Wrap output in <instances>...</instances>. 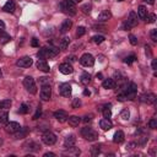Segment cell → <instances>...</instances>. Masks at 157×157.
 <instances>
[{
	"mask_svg": "<svg viewBox=\"0 0 157 157\" xmlns=\"http://www.w3.org/2000/svg\"><path fill=\"white\" fill-rule=\"evenodd\" d=\"M124 132L121 131V130H118L115 134H114V137H113V141L115 142V144H121L123 141H124Z\"/></svg>",
	"mask_w": 157,
	"mask_h": 157,
	"instance_id": "24",
	"label": "cell"
},
{
	"mask_svg": "<svg viewBox=\"0 0 157 157\" xmlns=\"http://www.w3.org/2000/svg\"><path fill=\"white\" fill-rule=\"evenodd\" d=\"M99 126H101L103 130H110L112 126H113V124H112V121H110L109 119L104 118V119H102V120L99 121Z\"/></svg>",
	"mask_w": 157,
	"mask_h": 157,
	"instance_id": "21",
	"label": "cell"
},
{
	"mask_svg": "<svg viewBox=\"0 0 157 157\" xmlns=\"http://www.w3.org/2000/svg\"><path fill=\"white\" fill-rule=\"evenodd\" d=\"M0 36H1V38H2V43H6V42L11 40V37H10V36H7V34H5V33H1Z\"/></svg>",
	"mask_w": 157,
	"mask_h": 157,
	"instance_id": "44",
	"label": "cell"
},
{
	"mask_svg": "<svg viewBox=\"0 0 157 157\" xmlns=\"http://www.w3.org/2000/svg\"><path fill=\"white\" fill-rule=\"evenodd\" d=\"M69 43H70V38H69V37H64V38L60 40V43H59V47H60L61 49H65V48H67Z\"/></svg>",
	"mask_w": 157,
	"mask_h": 157,
	"instance_id": "31",
	"label": "cell"
},
{
	"mask_svg": "<svg viewBox=\"0 0 157 157\" xmlns=\"http://www.w3.org/2000/svg\"><path fill=\"white\" fill-rule=\"evenodd\" d=\"M59 71H60L61 74H64V75H69V74H72L74 69H72L71 64H69V63H63V64L59 65Z\"/></svg>",
	"mask_w": 157,
	"mask_h": 157,
	"instance_id": "13",
	"label": "cell"
},
{
	"mask_svg": "<svg viewBox=\"0 0 157 157\" xmlns=\"http://www.w3.org/2000/svg\"><path fill=\"white\" fill-rule=\"evenodd\" d=\"M26 146H29V147H25V148L31 150V151H39V150H40V145H38V144H36V142H33V141L27 142Z\"/></svg>",
	"mask_w": 157,
	"mask_h": 157,
	"instance_id": "27",
	"label": "cell"
},
{
	"mask_svg": "<svg viewBox=\"0 0 157 157\" xmlns=\"http://www.w3.org/2000/svg\"><path fill=\"white\" fill-rule=\"evenodd\" d=\"M151 65H152V69H153V70H156V69H157V60H156V59H153Z\"/></svg>",
	"mask_w": 157,
	"mask_h": 157,
	"instance_id": "51",
	"label": "cell"
},
{
	"mask_svg": "<svg viewBox=\"0 0 157 157\" xmlns=\"http://www.w3.org/2000/svg\"><path fill=\"white\" fill-rule=\"evenodd\" d=\"M147 4H150V5H153L155 4V0H145Z\"/></svg>",
	"mask_w": 157,
	"mask_h": 157,
	"instance_id": "57",
	"label": "cell"
},
{
	"mask_svg": "<svg viewBox=\"0 0 157 157\" xmlns=\"http://www.w3.org/2000/svg\"><path fill=\"white\" fill-rule=\"evenodd\" d=\"M118 99H119V101H121V102L126 99V97H125V94H124V92H123V93H120V94H118Z\"/></svg>",
	"mask_w": 157,
	"mask_h": 157,
	"instance_id": "50",
	"label": "cell"
},
{
	"mask_svg": "<svg viewBox=\"0 0 157 157\" xmlns=\"http://www.w3.org/2000/svg\"><path fill=\"white\" fill-rule=\"evenodd\" d=\"M80 78H81V83H83V85H88L91 82V75L87 72H83Z\"/></svg>",
	"mask_w": 157,
	"mask_h": 157,
	"instance_id": "28",
	"label": "cell"
},
{
	"mask_svg": "<svg viewBox=\"0 0 157 157\" xmlns=\"http://www.w3.org/2000/svg\"><path fill=\"white\" fill-rule=\"evenodd\" d=\"M81 135H82L86 140H88V141H94V140L98 139V132H97L94 129L88 128V126H85V128L81 129Z\"/></svg>",
	"mask_w": 157,
	"mask_h": 157,
	"instance_id": "2",
	"label": "cell"
},
{
	"mask_svg": "<svg viewBox=\"0 0 157 157\" xmlns=\"http://www.w3.org/2000/svg\"><path fill=\"white\" fill-rule=\"evenodd\" d=\"M67 59H70V61H71V63L76 60V58H75V56H70V58H67Z\"/></svg>",
	"mask_w": 157,
	"mask_h": 157,
	"instance_id": "58",
	"label": "cell"
},
{
	"mask_svg": "<svg viewBox=\"0 0 157 157\" xmlns=\"http://www.w3.org/2000/svg\"><path fill=\"white\" fill-rule=\"evenodd\" d=\"M102 112H103V117L107 118V119H109L110 115H112V112H110V104H108V105H105L104 108H102Z\"/></svg>",
	"mask_w": 157,
	"mask_h": 157,
	"instance_id": "30",
	"label": "cell"
},
{
	"mask_svg": "<svg viewBox=\"0 0 157 157\" xmlns=\"http://www.w3.org/2000/svg\"><path fill=\"white\" fill-rule=\"evenodd\" d=\"M2 10L5 12H13L15 11V2H13V0H7L5 2V5L2 6Z\"/></svg>",
	"mask_w": 157,
	"mask_h": 157,
	"instance_id": "19",
	"label": "cell"
},
{
	"mask_svg": "<svg viewBox=\"0 0 157 157\" xmlns=\"http://www.w3.org/2000/svg\"><path fill=\"white\" fill-rule=\"evenodd\" d=\"M58 53H59V49L53 48V47H49V48H42V49H39V52L37 53V56H38L39 59L45 60V59H48V58H54Z\"/></svg>",
	"mask_w": 157,
	"mask_h": 157,
	"instance_id": "1",
	"label": "cell"
},
{
	"mask_svg": "<svg viewBox=\"0 0 157 157\" xmlns=\"http://www.w3.org/2000/svg\"><path fill=\"white\" fill-rule=\"evenodd\" d=\"M23 86H25V88H26L29 93H32V94H34V93L37 92V86H36L34 78L31 77V76L25 77V80H23Z\"/></svg>",
	"mask_w": 157,
	"mask_h": 157,
	"instance_id": "4",
	"label": "cell"
},
{
	"mask_svg": "<svg viewBox=\"0 0 157 157\" xmlns=\"http://www.w3.org/2000/svg\"><path fill=\"white\" fill-rule=\"evenodd\" d=\"M44 157H55V153H53V152H47V153H44Z\"/></svg>",
	"mask_w": 157,
	"mask_h": 157,
	"instance_id": "53",
	"label": "cell"
},
{
	"mask_svg": "<svg viewBox=\"0 0 157 157\" xmlns=\"http://www.w3.org/2000/svg\"><path fill=\"white\" fill-rule=\"evenodd\" d=\"M150 36H151V39L153 42H157V29H152L150 32Z\"/></svg>",
	"mask_w": 157,
	"mask_h": 157,
	"instance_id": "39",
	"label": "cell"
},
{
	"mask_svg": "<svg viewBox=\"0 0 157 157\" xmlns=\"http://www.w3.org/2000/svg\"><path fill=\"white\" fill-rule=\"evenodd\" d=\"M75 142H76V137L74 135H67L64 140V145L66 148H72L75 146Z\"/></svg>",
	"mask_w": 157,
	"mask_h": 157,
	"instance_id": "16",
	"label": "cell"
},
{
	"mask_svg": "<svg viewBox=\"0 0 157 157\" xmlns=\"http://www.w3.org/2000/svg\"><path fill=\"white\" fill-rule=\"evenodd\" d=\"M120 117H121L124 120H128V119H129V117H130L129 110H128V109H123V110H121V113H120Z\"/></svg>",
	"mask_w": 157,
	"mask_h": 157,
	"instance_id": "36",
	"label": "cell"
},
{
	"mask_svg": "<svg viewBox=\"0 0 157 157\" xmlns=\"http://www.w3.org/2000/svg\"><path fill=\"white\" fill-rule=\"evenodd\" d=\"M20 128H21L20 124L16 123V121H10V123H7V124L5 125V130H6L7 132H10V134H15Z\"/></svg>",
	"mask_w": 157,
	"mask_h": 157,
	"instance_id": "15",
	"label": "cell"
},
{
	"mask_svg": "<svg viewBox=\"0 0 157 157\" xmlns=\"http://www.w3.org/2000/svg\"><path fill=\"white\" fill-rule=\"evenodd\" d=\"M11 107V101L10 99H2L0 102V109H7Z\"/></svg>",
	"mask_w": 157,
	"mask_h": 157,
	"instance_id": "32",
	"label": "cell"
},
{
	"mask_svg": "<svg viewBox=\"0 0 157 157\" xmlns=\"http://www.w3.org/2000/svg\"><path fill=\"white\" fill-rule=\"evenodd\" d=\"M85 33H86V28L85 27H82V26L77 27V31H76V36L77 37H82Z\"/></svg>",
	"mask_w": 157,
	"mask_h": 157,
	"instance_id": "35",
	"label": "cell"
},
{
	"mask_svg": "<svg viewBox=\"0 0 157 157\" xmlns=\"http://www.w3.org/2000/svg\"><path fill=\"white\" fill-rule=\"evenodd\" d=\"M102 86L104 87V88H107V90H113V88H115V81L113 80V78H105L104 81H103V83H102Z\"/></svg>",
	"mask_w": 157,
	"mask_h": 157,
	"instance_id": "20",
	"label": "cell"
},
{
	"mask_svg": "<svg viewBox=\"0 0 157 157\" xmlns=\"http://www.w3.org/2000/svg\"><path fill=\"white\" fill-rule=\"evenodd\" d=\"M81 10H82L85 13H90V12H91V5H88V4H85V5H82Z\"/></svg>",
	"mask_w": 157,
	"mask_h": 157,
	"instance_id": "38",
	"label": "cell"
},
{
	"mask_svg": "<svg viewBox=\"0 0 157 157\" xmlns=\"http://www.w3.org/2000/svg\"><path fill=\"white\" fill-rule=\"evenodd\" d=\"M0 144H1V140H0Z\"/></svg>",
	"mask_w": 157,
	"mask_h": 157,
	"instance_id": "63",
	"label": "cell"
},
{
	"mask_svg": "<svg viewBox=\"0 0 157 157\" xmlns=\"http://www.w3.org/2000/svg\"><path fill=\"white\" fill-rule=\"evenodd\" d=\"M59 92L64 97H69L71 94V85L70 83H61L59 87Z\"/></svg>",
	"mask_w": 157,
	"mask_h": 157,
	"instance_id": "11",
	"label": "cell"
},
{
	"mask_svg": "<svg viewBox=\"0 0 157 157\" xmlns=\"http://www.w3.org/2000/svg\"><path fill=\"white\" fill-rule=\"evenodd\" d=\"M140 99H141V102H144V103L151 104V103H153V102L156 101V96H155L153 93L148 92V93H144V94H141V96H140Z\"/></svg>",
	"mask_w": 157,
	"mask_h": 157,
	"instance_id": "12",
	"label": "cell"
},
{
	"mask_svg": "<svg viewBox=\"0 0 157 157\" xmlns=\"http://www.w3.org/2000/svg\"><path fill=\"white\" fill-rule=\"evenodd\" d=\"M129 40H130V43H131L132 45H136V44H137V38H136L134 34H130V37H129Z\"/></svg>",
	"mask_w": 157,
	"mask_h": 157,
	"instance_id": "43",
	"label": "cell"
},
{
	"mask_svg": "<svg viewBox=\"0 0 157 157\" xmlns=\"http://www.w3.org/2000/svg\"><path fill=\"white\" fill-rule=\"evenodd\" d=\"M40 114H42V109H40V107H38L36 113H34V115H33V119H38L40 117Z\"/></svg>",
	"mask_w": 157,
	"mask_h": 157,
	"instance_id": "45",
	"label": "cell"
},
{
	"mask_svg": "<svg viewBox=\"0 0 157 157\" xmlns=\"http://www.w3.org/2000/svg\"><path fill=\"white\" fill-rule=\"evenodd\" d=\"M135 60H136V56H135V55H132V54H131V55H129V56H126V58H125V60H124V61H125V63H126V64H131V63H134V61H135Z\"/></svg>",
	"mask_w": 157,
	"mask_h": 157,
	"instance_id": "37",
	"label": "cell"
},
{
	"mask_svg": "<svg viewBox=\"0 0 157 157\" xmlns=\"http://www.w3.org/2000/svg\"><path fill=\"white\" fill-rule=\"evenodd\" d=\"M42 140H43V142H44L45 145L52 146V145H54V144L56 142V136H55L52 131H45V132L42 135Z\"/></svg>",
	"mask_w": 157,
	"mask_h": 157,
	"instance_id": "6",
	"label": "cell"
},
{
	"mask_svg": "<svg viewBox=\"0 0 157 157\" xmlns=\"http://www.w3.org/2000/svg\"><path fill=\"white\" fill-rule=\"evenodd\" d=\"M118 1H124V0H118Z\"/></svg>",
	"mask_w": 157,
	"mask_h": 157,
	"instance_id": "61",
	"label": "cell"
},
{
	"mask_svg": "<svg viewBox=\"0 0 157 157\" xmlns=\"http://www.w3.org/2000/svg\"><path fill=\"white\" fill-rule=\"evenodd\" d=\"M136 92H137L136 85H135V83H130V85L126 87V90L124 91V94H125L126 99H134L135 96H136Z\"/></svg>",
	"mask_w": 157,
	"mask_h": 157,
	"instance_id": "7",
	"label": "cell"
},
{
	"mask_svg": "<svg viewBox=\"0 0 157 157\" xmlns=\"http://www.w3.org/2000/svg\"><path fill=\"white\" fill-rule=\"evenodd\" d=\"M80 105H81V99L75 98V99L72 101V108H78Z\"/></svg>",
	"mask_w": 157,
	"mask_h": 157,
	"instance_id": "41",
	"label": "cell"
},
{
	"mask_svg": "<svg viewBox=\"0 0 157 157\" xmlns=\"http://www.w3.org/2000/svg\"><path fill=\"white\" fill-rule=\"evenodd\" d=\"M145 52H146V55H151V52H150V47L148 45H145Z\"/></svg>",
	"mask_w": 157,
	"mask_h": 157,
	"instance_id": "54",
	"label": "cell"
},
{
	"mask_svg": "<svg viewBox=\"0 0 157 157\" xmlns=\"http://www.w3.org/2000/svg\"><path fill=\"white\" fill-rule=\"evenodd\" d=\"M80 121H81V119H80L77 115H71V117L67 118V123H69V125L72 126V128L77 126V125L80 124Z\"/></svg>",
	"mask_w": 157,
	"mask_h": 157,
	"instance_id": "23",
	"label": "cell"
},
{
	"mask_svg": "<svg viewBox=\"0 0 157 157\" xmlns=\"http://www.w3.org/2000/svg\"><path fill=\"white\" fill-rule=\"evenodd\" d=\"M33 64V59L31 56H22L16 61V65L18 67H29Z\"/></svg>",
	"mask_w": 157,
	"mask_h": 157,
	"instance_id": "10",
	"label": "cell"
},
{
	"mask_svg": "<svg viewBox=\"0 0 157 157\" xmlns=\"http://www.w3.org/2000/svg\"><path fill=\"white\" fill-rule=\"evenodd\" d=\"M137 16L140 20H146V16H147V10L145 6H139L137 9Z\"/></svg>",
	"mask_w": 157,
	"mask_h": 157,
	"instance_id": "26",
	"label": "cell"
},
{
	"mask_svg": "<svg viewBox=\"0 0 157 157\" xmlns=\"http://www.w3.org/2000/svg\"><path fill=\"white\" fill-rule=\"evenodd\" d=\"M110 17H112V12H110L109 10H103V11H101V13L98 15V21H99V22H105V21H108Z\"/></svg>",
	"mask_w": 157,
	"mask_h": 157,
	"instance_id": "18",
	"label": "cell"
},
{
	"mask_svg": "<svg viewBox=\"0 0 157 157\" xmlns=\"http://www.w3.org/2000/svg\"><path fill=\"white\" fill-rule=\"evenodd\" d=\"M136 146H137V145H136L135 142H130V144L128 145V148H135Z\"/></svg>",
	"mask_w": 157,
	"mask_h": 157,
	"instance_id": "55",
	"label": "cell"
},
{
	"mask_svg": "<svg viewBox=\"0 0 157 157\" xmlns=\"http://www.w3.org/2000/svg\"><path fill=\"white\" fill-rule=\"evenodd\" d=\"M52 97V88H50V85H42V88H40V98L43 101H49Z\"/></svg>",
	"mask_w": 157,
	"mask_h": 157,
	"instance_id": "8",
	"label": "cell"
},
{
	"mask_svg": "<svg viewBox=\"0 0 157 157\" xmlns=\"http://www.w3.org/2000/svg\"><path fill=\"white\" fill-rule=\"evenodd\" d=\"M1 76H2V71H1V69H0V78H1Z\"/></svg>",
	"mask_w": 157,
	"mask_h": 157,
	"instance_id": "60",
	"label": "cell"
},
{
	"mask_svg": "<svg viewBox=\"0 0 157 157\" xmlns=\"http://www.w3.org/2000/svg\"><path fill=\"white\" fill-rule=\"evenodd\" d=\"M80 63L83 66H92L94 64V58L90 54V53H85L81 58H80Z\"/></svg>",
	"mask_w": 157,
	"mask_h": 157,
	"instance_id": "9",
	"label": "cell"
},
{
	"mask_svg": "<svg viewBox=\"0 0 157 157\" xmlns=\"http://www.w3.org/2000/svg\"><path fill=\"white\" fill-rule=\"evenodd\" d=\"M31 45H32V47H39V42H38V39H37V38H33L32 42H31Z\"/></svg>",
	"mask_w": 157,
	"mask_h": 157,
	"instance_id": "47",
	"label": "cell"
},
{
	"mask_svg": "<svg viewBox=\"0 0 157 157\" xmlns=\"http://www.w3.org/2000/svg\"><path fill=\"white\" fill-rule=\"evenodd\" d=\"M94 1H98V0H94Z\"/></svg>",
	"mask_w": 157,
	"mask_h": 157,
	"instance_id": "62",
	"label": "cell"
},
{
	"mask_svg": "<svg viewBox=\"0 0 157 157\" xmlns=\"http://www.w3.org/2000/svg\"><path fill=\"white\" fill-rule=\"evenodd\" d=\"M60 6H61V9H63V11L65 13H69L70 16L76 15V5L71 0H64V1H61Z\"/></svg>",
	"mask_w": 157,
	"mask_h": 157,
	"instance_id": "3",
	"label": "cell"
},
{
	"mask_svg": "<svg viewBox=\"0 0 157 157\" xmlns=\"http://www.w3.org/2000/svg\"><path fill=\"white\" fill-rule=\"evenodd\" d=\"M37 69H39V70L43 71V72H49V71H50L49 65H48L47 61L43 60V59H39V60L37 61Z\"/></svg>",
	"mask_w": 157,
	"mask_h": 157,
	"instance_id": "17",
	"label": "cell"
},
{
	"mask_svg": "<svg viewBox=\"0 0 157 157\" xmlns=\"http://www.w3.org/2000/svg\"><path fill=\"white\" fill-rule=\"evenodd\" d=\"M83 94H85V96H90V94H91V92H90L88 90H85V91H83Z\"/></svg>",
	"mask_w": 157,
	"mask_h": 157,
	"instance_id": "56",
	"label": "cell"
},
{
	"mask_svg": "<svg viewBox=\"0 0 157 157\" xmlns=\"http://www.w3.org/2000/svg\"><path fill=\"white\" fill-rule=\"evenodd\" d=\"M92 40H93L96 44H101V43H103V42H104V37L98 34V36H94V37L92 38Z\"/></svg>",
	"mask_w": 157,
	"mask_h": 157,
	"instance_id": "33",
	"label": "cell"
},
{
	"mask_svg": "<svg viewBox=\"0 0 157 157\" xmlns=\"http://www.w3.org/2000/svg\"><path fill=\"white\" fill-rule=\"evenodd\" d=\"M71 1H72V2H75V4H76V2H80V1H81V0H71Z\"/></svg>",
	"mask_w": 157,
	"mask_h": 157,
	"instance_id": "59",
	"label": "cell"
},
{
	"mask_svg": "<svg viewBox=\"0 0 157 157\" xmlns=\"http://www.w3.org/2000/svg\"><path fill=\"white\" fill-rule=\"evenodd\" d=\"M9 123V114L7 112H0V124L6 125Z\"/></svg>",
	"mask_w": 157,
	"mask_h": 157,
	"instance_id": "29",
	"label": "cell"
},
{
	"mask_svg": "<svg viewBox=\"0 0 157 157\" xmlns=\"http://www.w3.org/2000/svg\"><path fill=\"white\" fill-rule=\"evenodd\" d=\"M91 120H92V115H86V117L83 118V121H86V123H87V121H91Z\"/></svg>",
	"mask_w": 157,
	"mask_h": 157,
	"instance_id": "52",
	"label": "cell"
},
{
	"mask_svg": "<svg viewBox=\"0 0 157 157\" xmlns=\"http://www.w3.org/2000/svg\"><path fill=\"white\" fill-rule=\"evenodd\" d=\"M136 25H137V15H136L134 11H131V12L129 13L128 20H126L125 23H124V29H130V28L135 27Z\"/></svg>",
	"mask_w": 157,
	"mask_h": 157,
	"instance_id": "5",
	"label": "cell"
},
{
	"mask_svg": "<svg viewBox=\"0 0 157 157\" xmlns=\"http://www.w3.org/2000/svg\"><path fill=\"white\" fill-rule=\"evenodd\" d=\"M71 26H72L71 20H65V21L61 23V26H60V32H61V33H66V32L71 28Z\"/></svg>",
	"mask_w": 157,
	"mask_h": 157,
	"instance_id": "22",
	"label": "cell"
},
{
	"mask_svg": "<svg viewBox=\"0 0 157 157\" xmlns=\"http://www.w3.org/2000/svg\"><path fill=\"white\" fill-rule=\"evenodd\" d=\"M54 118H55L56 120H59L60 123H64V121H66V120H67L69 115H67V113H66L65 110L59 109V110L54 112Z\"/></svg>",
	"mask_w": 157,
	"mask_h": 157,
	"instance_id": "14",
	"label": "cell"
},
{
	"mask_svg": "<svg viewBox=\"0 0 157 157\" xmlns=\"http://www.w3.org/2000/svg\"><path fill=\"white\" fill-rule=\"evenodd\" d=\"M99 152V146H93L92 147V155L94 156V155H97Z\"/></svg>",
	"mask_w": 157,
	"mask_h": 157,
	"instance_id": "48",
	"label": "cell"
},
{
	"mask_svg": "<svg viewBox=\"0 0 157 157\" xmlns=\"http://www.w3.org/2000/svg\"><path fill=\"white\" fill-rule=\"evenodd\" d=\"M148 126H150L151 129H156V128H157V120H156V119H151V120L148 121Z\"/></svg>",
	"mask_w": 157,
	"mask_h": 157,
	"instance_id": "42",
	"label": "cell"
},
{
	"mask_svg": "<svg viewBox=\"0 0 157 157\" xmlns=\"http://www.w3.org/2000/svg\"><path fill=\"white\" fill-rule=\"evenodd\" d=\"M21 114H27L28 112H29V107L26 104V103H23L22 105H21V108H20V110H18Z\"/></svg>",
	"mask_w": 157,
	"mask_h": 157,
	"instance_id": "34",
	"label": "cell"
},
{
	"mask_svg": "<svg viewBox=\"0 0 157 157\" xmlns=\"http://www.w3.org/2000/svg\"><path fill=\"white\" fill-rule=\"evenodd\" d=\"M27 134H28V130H27L26 128H20V129L15 132V137H16V139H23V137L27 136Z\"/></svg>",
	"mask_w": 157,
	"mask_h": 157,
	"instance_id": "25",
	"label": "cell"
},
{
	"mask_svg": "<svg viewBox=\"0 0 157 157\" xmlns=\"http://www.w3.org/2000/svg\"><path fill=\"white\" fill-rule=\"evenodd\" d=\"M146 18H147V22H150V23H153V22L156 21V15H155V13H151V15L146 16Z\"/></svg>",
	"mask_w": 157,
	"mask_h": 157,
	"instance_id": "40",
	"label": "cell"
},
{
	"mask_svg": "<svg viewBox=\"0 0 157 157\" xmlns=\"http://www.w3.org/2000/svg\"><path fill=\"white\" fill-rule=\"evenodd\" d=\"M39 82H40V85H48L49 78L48 77H39Z\"/></svg>",
	"mask_w": 157,
	"mask_h": 157,
	"instance_id": "46",
	"label": "cell"
},
{
	"mask_svg": "<svg viewBox=\"0 0 157 157\" xmlns=\"http://www.w3.org/2000/svg\"><path fill=\"white\" fill-rule=\"evenodd\" d=\"M4 31H5V23H4V21L0 20V34L4 33Z\"/></svg>",
	"mask_w": 157,
	"mask_h": 157,
	"instance_id": "49",
	"label": "cell"
}]
</instances>
